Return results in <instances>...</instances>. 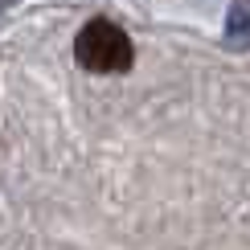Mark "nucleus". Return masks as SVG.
I'll return each instance as SVG.
<instances>
[{"label":"nucleus","instance_id":"1","mask_svg":"<svg viewBox=\"0 0 250 250\" xmlns=\"http://www.w3.org/2000/svg\"><path fill=\"white\" fill-rule=\"evenodd\" d=\"M74 58H78L82 70H90V74H123V70H131L135 49H131V37L123 33L115 21L95 17V21H86V25L78 29Z\"/></svg>","mask_w":250,"mask_h":250},{"label":"nucleus","instance_id":"2","mask_svg":"<svg viewBox=\"0 0 250 250\" xmlns=\"http://www.w3.org/2000/svg\"><path fill=\"white\" fill-rule=\"evenodd\" d=\"M234 41H250V8L238 0V4L230 8V29H226Z\"/></svg>","mask_w":250,"mask_h":250},{"label":"nucleus","instance_id":"3","mask_svg":"<svg viewBox=\"0 0 250 250\" xmlns=\"http://www.w3.org/2000/svg\"><path fill=\"white\" fill-rule=\"evenodd\" d=\"M4 4H8V0H0V13H4Z\"/></svg>","mask_w":250,"mask_h":250}]
</instances>
